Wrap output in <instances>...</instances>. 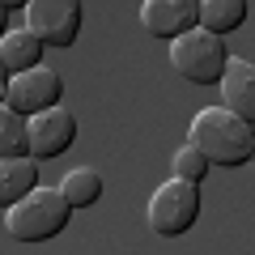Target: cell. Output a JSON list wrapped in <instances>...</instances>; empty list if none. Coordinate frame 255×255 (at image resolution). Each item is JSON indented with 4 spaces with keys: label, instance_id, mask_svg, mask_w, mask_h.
<instances>
[{
    "label": "cell",
    "instance_id": "4",
    "mask_svg": "<svg viewBox=\"0 0 255 255\" xmlns=\"http://www.w3.org/2000/svg\"><path fill=\"white\" fill-rule=\"evenodd\" d=\"M200 221V183L191 179H170L153 191L149 200V230L162 238H183Z\"/></svg>",
    "mask_w": 255,
    "mask_h": 255
},
{
    "label": "cell",
    "instance_id": "1",
    "mask_svg": "<svg viewBox=\"0 0 255 255\" xmlns=\"http://www.w3.org/2000/svg\"><path fill=\"white\" fill-rule=\"evenodd\" d=\"M187 145H196L213 166H247L255 153V128L230 107H204L187 128Z\"/></svg>",
    "mask_w": 255,
    "mask_h": 255
},
{
    "label": "cell",
    "instance_id": "5",
    "mask_svg": "<svg viewBox=\"0 0 255 255\" xmlns=\"http://www.w3.org/2000/svg\"><path fill=\"white\" fill-rule=\"evenodd\" d=\"M60 98H64V77L55 73V68H47V64L4 81V107H13L17 115H26V119L60 107Z\"/></svg>",
    "mask_w": 255,
    "mask_h": 255
},
{
    "label": "cell",
    "instance_id": "9",
    "mask_svg": "<svg viewBox=\"0 0 255 255\" xmlns=\"http://www.w3.org/2000/svg\"><path fill=\"white\" fill-rule=\"evenodd\" d=\"M43 38L34 34L30 26H17V30H4L0 38V64H4V81L9 77H21L30 68H43Z\"/></svg>",
    "mask_w": 255,
    "mask_h": 255
},
{
    "label": "cell",
    "instance_id": "8",
    "mask_svg": "<svg viewBox=\"0 0 255 255\" xmlns=\"http://www.w3.org/2000/svg\"><path fill=\"white\" fill-rule=\"evenodd\" d=\"M77 140V115L64 107H51L43 115L30 119V145H34L38 162H51V157H64Z\"/></svg>",
    "mask_w": 255,
    "mask_h": 255
},
{
    "label": "cell",
    "instance_id": "12",
    "mask_svg": "<svg viewBox=\"0 0 255 255\" xmlns=\"http://www.w3.org/2000/svg\"><path fill=\"white\" fill-rule=\"evenodd\" d=\"M243 26H247V0H200V30L226 38Z\"/></svg>",
    "mask_w": 255,
    "mask_h": 255
},
{
    "label": "cell",
    "instance_id": "3",
    "mask_svg": "<svg viewBox=\"0 0 255 255\" xmlns=\"http://www.w3.org/2000/svg\"><path fill=\"white\" fill-rule=\"evenodd\" d=\"M230 47L221 34H209V30H191V34L174 38L170 43V64L174 73L191 85H221L230 68Z\"/></svg>",
    "mask_w": 255,
    "mask_h": 255
},
{
    "label": "cell",
    "instance_id": "16",
    "mask_svg": "<svg viewBox=\"0 0 255 255\" xmlns=\"http://www.w3.org/2000/svg\"><path fill=\"white\" fill-rule=\"evenodd\" d=\"M0 9H4V21H9L13 9H30V0H0Z\"/></svg>",
    "mask_w": 255,
    "mask_h": 255
},
{
    "label": "cell",
    "instance_id": "11",
    "mask_svg": "<svg viewBox=\"0 0 255 255\" xmlns=\"http://www.w3.org/2000/svg\"><path fill=\"white\" fill-rule=\"evenodd\" d=\"M38 191V157H9L0 162V204L13 209Z\"/></svg>",
    "mask_w": 255,
    "mask_h": 255
},
{
    "label": "cell",
    "instance_id": "13",
    "mask_svg": "<svg viewBox=\"0 0 255 255\" xmlns=\"http://www.w3.org/2000/svg\"><path fill=\"white\" fill-rule=\"evenodd\" d=\"M9 157H34L30 119L17 115L13 107H0V162H9Z\"/></svg>",
    "mask_w": 255,
    "mask_h": 255
},
{
    "label": "cell",
    "instance_id": "10",
    "mask_svg": "<svg viewBox=\"0 0 255 255\" xmlns=\"http://www.w3.org/2000/svg\"><path fill=\"white\" fill-rule=\"evenodd\" d=\"M221 98L238 119L255 128V64L251 60H230L226 81H221Z\"/></svg>",
    "mask_w": 255,
    "mask_h": 255
},
{
    "label": "cell",
    "instance_id": "7",
    "mask_svg": "<svg viewBox=\"0 0 255 255\" xmlns=\"http://www.w3.org/2000/svg\"><path fill=\"white\" fill-rule=\"evenodd\" d=\"M140 26H145L149 38L174 43V38L200 30V0H145L140 4Z\"/></svg>",
    "mask_w": 255,
    "mask_h": 255
},
{
    "label": "cell",
    "instance_id": "14",
    "mask_svg": "<svg viewBox=\"0 0 255 255\" xmlns=\"http://www.w3.org/2000/svg\"><path fill=\"white\" fill-rule=\"evenodd\" d=\"M60 191L68 196V204H73V209H94V204L102 200V174L90 170V166H77V170L64 174Z\"/></svg>",
    "mask_w": 255,
    "mask_h": 255
},
{
    "label": "cell",
    "instance_id": "2",
    "mask_svg": "<svg viewBox=\"0 0 255 255\" xmlns=\"http://www.w3.org/2000/svg\"><path fill=\"white\" fill-rule=\"evenodd\" d=\"M68 217H73L68 196L60 187H43L21 204L4 209V230L13 243H51L60 230H68Z\"/></svg>",
    "mask_w": 255,
    "mask_h": 255
},
{
    "label": "cell",
    "instance_id": "6",
    "mask_svg": "<svg viewBox=\"0 0 255 255\" xmlns=\"http://www.w3.org/2000/svg\"><path fill=\"white\" fill-rule=\"evenodd\" d=\"M81 21H85L81 0H30V9H26V26L47 47H60V51L77 43Z\"/></svg>",
    "mask_w": 255,
    "mask_h": 255
},
{
    "label": "cell",
    "instance_id": "17",
    "mask_svg": "<svg viewBox=\"0 0 255 255\" xmlns=\"http://www.w3.org/2000/svg\"><path fill=\"white\" fill-rule=\"evenodd\" d=\"M251 162H255V153H251Z\"/></svg>",
    "mask_w": 255,
    "mask_h": 255
},
{
    "label": "cell",
    "instance_id": "15",
    "mask_svg": "<svg viewBox=\"0 0 255 255\" xmlns=\"http://www.w3.org/2000/svg\"><path fill=\"white\" fill-rule=\"evenodd\" d=\"M170 166H174V179H191V183H200L204 174L213 170V162H209V157H204L196 145H183L179 153H174Z\"/></svg>",
    "mask_w": 255,
    "mask_h": 255
}]
</instances>
